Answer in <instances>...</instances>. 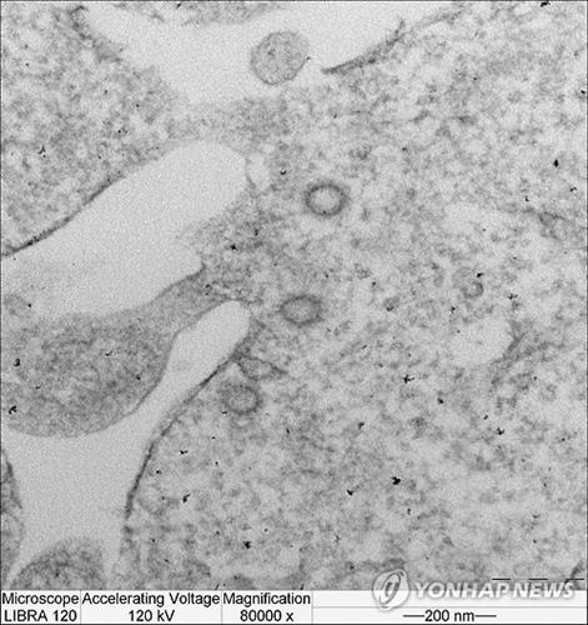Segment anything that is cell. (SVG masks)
I'll return each instance as SVG.
<instances>
[{
  "label": "cell",
  "instance_id": "6da1fadb",
  "mask_svg": "<svg viewBox=\"0 0 588 625\" xmlns=\"http://www.w3.org/2000/svg\"><path fill=\"white\" fill-rule=\"evenodd\" d=\"M104 549L97 540L69 538L30 560L10 583L12 590L108 589Z\"/></svg>",
  "mask_w": 588,
  "mask_h": 625
},
{
  "label": "cell",
  "instance_id": "7a4b0ae2",
  "mask_svg": "<svg viewBox=\"0 0 588 625\" xmlns=\"http://www.w3.org/2000/svg\"><path fill=\"white\" fill-rule=\"evenodd\" d=\"M308 44L298 33L270 34L251 54V68L256 77L266 84L289 82L304 67Z\"/></svg>",
  "mask_w": 588,
  "mask_h": 625
},
{
  "label": "cell",
  "instance_id": "3957f363",
  "mask_svg": "<svg viewBox=\"0 0 588 625\" xmlns=\"http://www.w3.org/2000/svg\"><path fill=\"white\" fill-rule=\"evenodd\" d=\"M23 509L9 465H3V582L17 560L24 537Z\"/></svg>",
  "mask_w": 588,
  "mask_h": 625
},
{
  "label": "cell",
  "instance_id": "277c9868",
  "mask_svg": "<svg viewBox=\"0 0 588 625\" xmlns=\"http://www.w3.org/2000/svg\"><path fill=\"white\" fill-rule=\"evenodd\" d=\"M349 203V195L336 183H318L305 194V207L315 217L334 218L344 212Z\"/></svg>",
  "mask_w": 588,
  "mask_h": 625
},
{
  "label": "cell",
  "instance_id": "5b68a950",
  "mask_svg": "<svg viewBox=\"0 0 588 625\" xmlns=\"http://www.w3.org/2000/svg\"><path fill=\"white\" fill-rule=\"evenodd\" d=\"M279 314L286 323L296 328H308L323 320L325 305L314 294H295L280 304Z\"/></svg>",
  "mask_w": 588,
  "mask_h": 625
},
{
  "label": "cell",
  "instance_id": "8992f818",
  "mask_svg": "<svg viewBox=\"0 0 588 625\" xmlns=\"http://www.w3.org/2000/svg\"><path fill=\"white\" fill-rule=\"evenodd\" d=\"M221 402L230 413L249 415L256 412L261 405V397L255 388L248 384L228 385L221 392Z\"/></svg>",
  "mask_w": 588,
  "mask_h": 625
},
{
  "label": "cell",
  "instance_id": "52a82bcc",
  "mask_svg": "<svg viewBox=\"0 0 588 625\" xmlns=\"http://www.w3.org/2000/svg\"><path fill=\"white\" fill-rule=\"evenodd\" d=\"M238 365L244 377L253 382H265V380L274 379L279 375L278 368L275 365L266 362V360L251 357V355H241L238 359Z\"/></svg>",
  "mask_w": 588,
  "mask_h": 625
}]
</instances>
